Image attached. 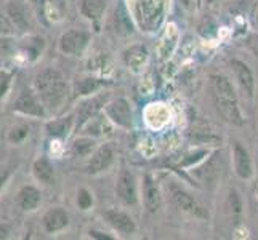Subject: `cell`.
<instances>
[{
	"label": "cell",
	"instance_id": "obj_1",
	"mask_svg": "<svg viewBox=\"0 0 258 240\" xmlns=\"http://www.w3.org/2000/svg\"><path fill=\"white\" fill-rule=\"evenodd\" d=\"M35 93L39 95L40 101L45 109L56 111L63 106L68 98V84L64 77L56 69H45L35 77Z\"/></svg>",
	"mask_w": 258,
	"mask_h": 240
},
{
	"label": "cell",
	"instance_id": "obj_2",
	"mask_svg": "<svg viewBox=\"0 0 258 240\" xmlns=\"http://www.w3.org/2000/svg\"><path fill=\"white\" fill-rule=\"evenodd\" d=\"M135 7L141 28L151 31L161 23L164 15V0H135Z\"/></svg>",
	"mask_w": 258,
	"mask_h": 240
},
{
	"label": "cell",
	"instance_id": "obj_3",
	"mask_svg": "<svg viewBox=\"0 0 258 240\" xmlns=\"http://www.w3.org/2000/svg\"><path fill=\"white\" fill-rule=\"evenodd\" d=\"M13 109L18 114L28 115V117H35V119H43L47 115L45 106L40 101L39 95L34 93L32 90L21 92V95L16 98Z\"/></svg>",
	"mask_w": 258,
	"mask_h": 240
},
{
	"label": "cell",
	"instance_id": "obj_4",
	"mask_svg": "<svg viewBox=\"0 0 258 240\" xmlns=\"http://www.w3.org/2000/svg\"><path fill=\"white\" fill-rule=\"evenodd\" d=\"M88 40H90V35L85 31H68L61 35L59 39V50L64 53V55H73L77 56L85 50Z\"/></svg>",
	"mask_w": 258,
	"mask_h": 240
},
{
	"label": "cell",
	"instance_id": "obj_5",
	"mask_svg": "<svg viewBox=\"0 0 258 240\" xmlns=\"http://www.w3.org/2000/svg\"><path fill=\"white\" fill-rule=\"evenodd\" d=\"M106 115L122 128H130L132 127V109L127 100L119 98V100H114L106 106Z\"/></svg>",
	"mask_w": 258,
	"mask_h": 240
},
{
	"label": "cell",
	"instance_id": "obj_6",
	"mask_svg": "<svg viewBox=\"0 0 258 240\" xmlns=\"http://www.w3.org/2000/svg\"><path fill=\"white\" fill-rule=\"evenodd\" d=\"M117 195L125 205H135L137 203V180L128 170H123L119 175Z\"/></svg>",
	"mask_w": 258,
	"mask_h": 240
},
{
	"label": "cell",
	"instance_id": "obj_7",
	"mask_svg": "<svg viewBox=\"0 0 258 240\" xmlns=\"http://www.w3.org/2000/svg\"><path fill=\"white\" fill-rule=\"evenodd\" d=\"M215 104L218 112L221 114V117L226 122L234 123V125H242L244 123L236 98H215Z\"/></svg>",
	"mask_w": 258,
	"mask_h": 240
},
{
	"label": "cell",
	"instance_id": "obj_8",
	"mask_svg": "<svg viewBox=\"0 0 258 240\" xmlns=\"http://www.w3.org/2000/svg\"><path fill=\"white\" fill-rule=\"evenodd\" d=\"M42 224H43V229H45L48 234L59 232V230H63L69 224V215L66 213V210L59 208V207L51 208L45 213V215H43Z\"/></svg>",
	"mask_w": 258,
	"mask_h": 240
},
{
	"label": "cell",
	"instance_id": "obj_9",
	"mask_svg": "<svg viewBox=\"0 0 258 240\" xmlns=\"http://www.w3.org/2000/svg\"><path fill=\"white\" fill-rule=\"evenodd\" d=\"M112 157H114V152H112L111 146L104 144L101 147H98L93 152L90 162H88V165H87V173L95 175V173H100V172L106 170V168L111 165Z\"/></svg>",
	"mask_w": 258,
	"mask_h": 240
},
{
	"label": "cell",
	"instance_id": "obj_10",
	"mask_svg": "<svg viewBox=\"0 0 258 240\" xmlns=\"http://www.w3.org/2000/svg\"><path fill=\"white\" fill-rule=\"evenodd\" d=\"M231 66H233L234 72H236V77L239 80V84L244 88V92L248 95V96H253V92H255V78H253V74L250 67H248L244 61L241 59H233L231 61Z\"/></svg>",
	"mask_w": 258,
	"mask_h": 240
},
{
	"label": "cell",
	"instance_id": "obj_11",
	"mask_svg": "<svg viewBox=\"0 0 258 240\" xmlns=\"http://www.w3.org/2000/svg\"><path fill=\"white\" fill-rule=\"evenodd\" d=\"M104 218L108 219V223L117 229L119 232H123V234H133L135 232V223H133V219L127 215V213L123 211H117V210H109L104 213Z\"/></svg>",
	"mask_w": 258,
	"mask_h": 240
},
{
	"label": "cell",
	"instance_id": "obj_12",
	"mask_svg": "<svg viewBox=\"0 0 258 240\" xmlns=\"http://www.w3.org/2000/svg\"><path fill=\"white\" fill-rule=\"evenodd\" d=\"M234 168L236 173L242 178V180H248L252 176L253 170H252V158L248 155L247 150L241 146V144H234Z\"/></svg>",
	"mask_w": 258,
	"mask_h": 240
},
{
	"label": "cell",
	"instance_id": "obj_13",
	"mask_svg": "<svg viewBox=\"0 0 258 240\" xmlns=\"http://www.w3.org/2000/svg\"><path fill=\"white\" fill-rule=\"evenodd\" d=\"M42 200L40 191L34 186H24L18 192V205L24 211H32L39 207V203Z\"/></svg>",
	"mask_w": 258,
	"mask_h": 240
},
{
	"label": "cell",
	"instance_id": "obj_14",
	"mask_svg": "<svg viewBox=\"0 0 258 240\" xmlns=\"http://www.w3.org/2000/svg\"><path fill=\"white\" fill-rule=\"evenodd\" d=\"M32 173L35 176V180L43 183V184H47V186L55 183V168H53L50 160L45 157H40L37 160H34Z\"/></svg>",
	"mask_w": 258,
	"mask_h": 240
},
{
	"label": "cell",
	"instance_id": "obj_15",
	"mask_svg": "<svg viewBox=\"0 0 258 240\" xmlns=\"http://www.w3.org/2000/svg\"><path fill=\"white\" fill-rule=\"evenodd\" d=\"M161 202L162 199H161V192H159L157 184L153 178L148 175L145 178V205L151 213H154L161 207Z\"/></svg>",
	"mask_w": 258,
	"mask_h": 240
},
{
	"label": "cell",
	"instance_id": "obj_16",
	"mask_svg": "<svg viewBox=\"0 0 258 240\" xmlns=\"http://www.w3.org/2000/svg\"><path fill=\"white\" fill-rule=\"evenodd\" d=\"M172 199L175 202V205L180 210L192 213V215H204L202 208L198 205V203H196V200L191 197L188 192H184L181 189H173L172 191Z\"/></svg>",
	"mask_w": 258,
	"mask_h": 240
},
{
	"label": "cell",
	"instance_id": "obj_17",
	"mask_svg": "<svg viewBox=\"0 0 258 240\" xmlns=\"http://www.w3.org/2000/svg\"><path fill=\"white\" fill-rule=\"evenodd\" d=\"M74 127V117L68 115L63 119H56L47 123V133L53 138H66Z\"/></svg>",
	"mask_w": 258,
	"mask_h": 240
},
{
	"label": "cell",
	"instance_id": "obj_18",
	"mask_svg": "<svg viewBox=\"0 0 258 240\" xmlns=\"http://www.w3.org/2000/svg\"><path fill=\"white\" fill-rule=\"evenodd\" d=\"M106 8V0H81V12L85 18L98 21L103 16Z\"/></svg>",
	"mask_w": 258,
	"mask_h": 240
},
{
	"label": "cell",
	"instance_id": "obj_19",
	"mask_svg": "<svg viewBox=\"0 0 258 240\" xmlns=\"http://www.w3.org/2000/svg\"><path fill=\"white\" fill-rule=\"evenodd\" d=\"M146 61V50L141 48V47H135L132 48L127 53V64L133 69H138L141 64Z\"/></svg>",
	"mask_w": 258,
	"mask_h": 240
},
{
	"label": "cell",
	"instance_id": "obj_20",
	"mask_svg": "<svg viewBox=\"0 0 258 240\" xmlns=\"http://www.w3.org/2000/svg\"><path fill=\"white\" fill-rule=\"evenodd\" d=\"M100 85H101L100 80H95V78H82V80H79V82L76 84V92L79 95H88V93L95 92Z\"/></svg>",
	"mask_w": 258,
	"mask_h": 240
},
{
	"label": "cell",
	"instance_id": "obj_21",
	"mask_svg": "<svg viewBox=\"0 0 258 240\" xmlns=\"http://www.w3.org/2000/svg\"><path fill=\"white\" fill-rule=\"evenodd\" d=\"M93 144H95V141L90 138H79L74 141L73 149H74V152L79 155H88V154H92Z\"/></svg>",
	"mask_w": 258,
	"mask_h": 240
},
{
	"label": "cell",
	"instance_id": "obj_22",
	"mask_svg": "<svg viewBox=\"0 0 258 240\" xmlns=\"http://www.w3.org/2000/svg\"><path fill=\"white\" fill-rule=\"evenodd\" d=\"M12 78H13V74H12V72H8V70L0 69V101H2L4 98L7 96V93L10 92Z\"/></svg>",
	"mask_w": 258,
	"mask_h": 240
},
{
	"label": "cell",
	"instance_id": "obj_23",
	"mask_svg": "<svg viewBox=\"0 0 258 240\" xmlns=\"http://www.w3.org/2000/svg\"><path fill=\"white\" fill-rule=\"evenodd\" d=\"M28 135H29V127L20 125V127H15L10 131L8 139H10V143H13V144H20V143H23V141L26 139V136H28Z\"/></svg>",
	"mask_w": 258,
	"mask_h": 240
},
{
	"label": "cell",
	"instance_id": "obj_24",
	"mask_svg": "<svg viewBox=\"0 0 258 240\" xmlns=\"http://www.w3.org/2000/svg\"><path fill=\"white\" fill-rule=\"evenodd\" d=\"M8 15H10V20L13 21L15 26H26L28 24V16H24V12L20 7L12 5L8 8Z\"/></svg>",
	"mask_w": 258,
	"mask_h": 240
},
{
	"label": "cell",
	"instance_id": "obj_25",
	"mask_svg": "<svg viewBox=\"0 0 258 240\" xmlns=\"http://www.w3.org/2000/svg\"><path fill=\"white\" fill-rule=\"evenodd\" d=\"M77 205L81 210H88L93 205V197L87 189H79V192H77Z\"/></svg>",
	"mask_w": 258,
	"mask_h": 240
},
{
	"label": "cell",
	"instance_id": "obj_26",
	"mask_svg": "<svg viewBox=\"0 0 258 240\" xmlns=\"http://www.w3.org/2000/svg\"><path fill=\"white\" fill-rule=\"evenodd\" d=\"M42 47H43V40L39 39V37H34V39H31V42L26 43V53L31 55L32 59H35L40 55Z\"/></svg>",
	"mask_w": 258,
	"mask_h": 240
},
{
	"label": "cell",
	"instance_id": "obj_27",
	"mask_svg": "<svg viewBox=\"0 0 258 240\" xmlns=\"http://www.w3.org/2000/svg\"><path fill=\"white\" fill-rule=\"evenodd\" d=\"M90 237H93V238H106V240H112V237H111V235L103 234V232H98V230H90Z\"/></svg>",
	"mask_w": 258,
	"mask_h": 240
},
{
	"label": "cell",
	"instance_id": "obj_28",
	"mask_svg": "<svg viewBox=\"0 0 258 240\" xmlns=\"http://www.w3.org/2000/svg\"><path fill=\"white\" fill-rule=\"evenodd\" d=\"M8 234H10V229H8L5 224H4V226L0 224V238H7Z\"/></svg>",
	"mask_w": 258,
	"mask_h": 240
},
{
	"label": "cell",
	"instance_id": "obj_29",
	"mask_svg": "<svg viewBox=\"0 0 258 240\" xmlns=\"http://www.w3.org/2000/svg\"><path fill=\"white\" fill-rule=\"evenodd\" d=\"M8 178H10V173H4L2 176H0V189H2L4 188V186H5V183L8 181Z\"/></svg>",
	"mask_w": 258,
	"mask_h": 240
},
{
	"label": "cell",
	"instance_id": "obj_30",
	"mask_svg": "<svg viewBox=\"0 0 258 240\" xmlns=\"http://www.w3.org/2000/svg\"><path fill=\"white\" fill-rule=\"evenodd\" d=\"M181 4L186 7V8H189L192 5V0H181Z\"/></svg>",
	"mask_w": 258,
	"mask_h": 240
},
{
	"label": "cell",
	"instance_id": "obj_31",
	"mask_svg": "<svg viewBox=\"0 0 258 240\" xmlns=\"http://www.w3.org/2000/svg\"><path fill=\"white\" fill-rule=\"evenodd\" d=\"M256 23H258V12H256Z\"/></svg>",
	"mask_w": 258,
	"mask_h": 240
}]
</instances>
